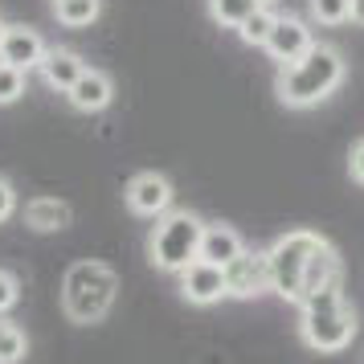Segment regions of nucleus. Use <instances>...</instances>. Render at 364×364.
I'll return each mask as SVG.
<instances>
[{
  "mask_svg": "<svg viewBox=\"0 0 364 364\" xmlns=\"http://www.w3.org/2000/svg\"><path fill=\"white\" fill-rule=\"evenodd\" d=\"M340 82H344V53L336 50V46H328V41H315L299 62L279 66L274 95H279L282 107L307 111V107L328 102L340 90Z\"/></svg>",
  "mask_w": 364,
  "mask_h": 364,
  "instance_id": "f257e3e1",
  "label": "nucleus"
},
{
  "mask_svg": "<svg viewBox=\"0 0 364 364\" xmlns=\"http://www.w3.org/2000/svg\"><path fill=\"white\" fill-rule=\"evenodd\" d=\"M299 331L311 352H344L356 340V311L344 299V274L323 282L319 291L299 303Z\"/></svg>",
  "mask_w": 364,
  "mask_h": 364,
  "instance_id": "f03ea898",
  "label": "nucleus"
},
{
  "mask_svg": "<svg viewBox=\"0 0 364 364\" xmlns=\"http://www.w3.org/2000/svg\"><path fill=\"white\" fill-rule=\"evenodd\" d=\"M119 295V274L99 258H82L62 274V311L70 323H102Z\"/></svg>",
  "mask_w": 364,
  "mask_h": 364,
  "instance_id": "7ed1b4c3",
  "label": "nucleus"
},
{
  "mask_svg": "<svg viewBox=\"0 0 364 364\" xmlns=\"http://www.w3.org/2000/svg\"><path fill=\"white\" fill-rule=\"evenodd\" d=\"M200 233H205V221L193 209H168V213H160L148 233L151 266L164 270V274H181L184 266H193L200 258Z\"/></svg>",
  "mask_w": 364,
  "mask_h": 364,
  "instance_id": "20e7f679",
  "label": "nucleus"
},
{
  "mask_svg": "<svg viewBox=\"0 0 364 364\" xmlns=\"http://www.w3.org/2000/svg\"><path fill=\"white\" fill-rule=\"evenodd\" d=\"M319 242H323V233L291 230L266 250V258H270V291L279 299L295 303V307L303 303V274H307V262H311Z\"/></svg>",
  "mask_w": 364,
  "mask_h": 364,
  "instance_id": "39448f33",
  "label": "nucleus"
},
{
  "mask_svg": "<svg viewBox=\"0 0 364 364\" xmlns=\"http://www.w3.org/2000/svg\"><path fill=\"white\" fill-rule=\"evenodd\" d=\"M127 209H132L135 217H156L168 213L172 209V200H176V188H172V181H168L164 172H135L132 181H127Z\"/></svg>",
  "mask_w": 364,
  "mask_h": 364,
  "instance_id": "423d86ee",
  "label": "nucleus"
},
{
  "mask_svg": "<svg viewBox=\"0 0 364 364\" xmlns=\"http://www.w3.org/2000/svg\"><path fill=\"white\" fill-rule=\"evenodd\" d=\"M181 295L184 303H193V307H213L221 299H230V279H225V266H213L197 258L193 266H184L181 270Z\"/></svg>",
  "mask_w": 364,
  "mask_h": 364,
  "instance_id": "0eeeda50",
  "label": "nucleus"
},
{
  "mask_svg": "<svg viewBox=\"0 0 364 364\" xmlns=\"http://www.w3.org/2000/svg\"><path fill=\"white\" fill-rule=\"evenodd\" d=\"M315 46V37H311V25L303 17H279L274 21V29H270V37H266V46L262 50L279 62V66H287V62H299L303 53Z\"/></svg>",
  "mask_w": 364,
  "mask_h": 364,
  "instance_id": "6e6552de",
  "label": "nucleus"
},
{
  "mask_svg": "<svg viewBox=\"0 0 364 364\" xmlns=\"http://www.w3.org/2000/svg\"><path fill=\"white\" fill-rule=\"evenodd\" d=\"M225 279H230V295L233 299H254V295H266L270 291V258H266V250L258 254H242V258H233L225 266Z\"/></svg>",
  "mask_w": 364,
  "mask_h": 364,
  "instance_id": "1a4fd4ad",
  "label": "nucleus"
},
{
  "mask_svg": "<svg viewBox=\"0 0 364 364\" xmlns=\"http://www.w3.org/2000/svg\"><path fill=\"white\" fill-rule=\"evenodd\" d=\"M66 99H70L74 111H82V115H99V111H107L111 99H115V82H111V74L86 66L82 74H78V82L66 90Z\"/></svg>",
  "mask_w": 364,
  "mask_h": 364,
  "instance_id": "9d476101",
  "label": "nucleus"
},
{
  "mask_svg": "<svg viewBox=\"0 0 364 364\" xmlns=\"http://www.w3.org/2000/svg\"><path fill=\"white\" fill-rule=\"evenodd\" d=\"M41 58H46V41H41L37 29H29V25H9V29H4L0 62H9V66H17V70L29 74V70L41 66Z\"/></svg>",
  "mask_w": 364,
  "mask_h": 364,
  "instance_id": "9b49d317",
  "label": "nucleus"
},
{
  "mask_svg": "<svg viewBox=\"0 0 364 364\" xmlns=\"http://www.w3.org/2000/svg\"><path fill=\"white\" fill-rule=\"evenodd\" d=\"M246 254V237L233 230V225H221V221H205V233H200V258L213 266H230L233 258Z\"/></svg>",
  "mask_w": 364,
  "mask_h": 364,
  "instance_id": "f8f14e48",
  "label": "nucleus"
},
{
  "mask_svg": "<svg viewBox=\"0 0 364 364\" xmlns=\"http://www.w3.org/2000/svg\"><path fill=\"white\" fill-rule=\"evenodd\" d=\"M37 70H41V78H46L50 90H62V95H66L70 86L78 82V74L86 70V62L74 50L58 46V50H46V58H41V66H37Z\"/></svg>",
  "mask_w": 364,
  "mask_h": 364,
  "instance_id": "ddd939ff",
  "label": "nucleus"
},
{
  "mask_svg": "<svg viewBox=\"0 0 364 364\" xmlns=\"http://www.w3.org/2000/svg\"><path fill=\"white\" fill-rule=\"evenodd\" d=\"M25 225L37 233H58L74 225V209L58 197H33L25 205Z\"/></svg>",
  "mask_w": 364,
  "mask_h": 364,
  "instance_id": "4468645a",
  "label": "nucleus"
},
{
  "mask_svg": "<svg viewBox=\"0 0 364 364\" xmlns=\"http://www.w3.org/2000/svg\"><path fill=\"white\" fill-rule=\"evenodd\" d=\"M344 274V262H340V250L331 246L328 237L315 246V254H311V262H307V274H303V299L311 295V291H319L323 282H331V279H340Z\"/></svg>",
  "mask_w": 364,
  "mask_h": 364,
  "instance_id": "2eb2a0df",
  "label": "nucleus"
},
{
  "mask_svg": "<svg viewBox=\"0 0 364 364\" xmlns=\"http://www.w3.org/2000/svg\"><path fill=\"white\" fill-rule=\"evenodd\" d=\"M99 13H102V0H53V17L66 29H86V25L99 21Z\"/></svg>",
  "mask_w": 364,
  "mask_h": 364,
  "instance_id": "dca6fc26",
  "label": "nucleus"
},
{
  "mask_svg": "<svg viewBox=\"0 0 364 364\" xmlns=\"http://www.w3.org/2000/svg\"><path fill=\"white\" fill-rule=\"evenodd\" d=\"M274 21H279V13H274L270 4H258V9L237 25V37H242L246 46H254V50H262L266 37H270V29H274Z\"/></svg>",
  "mask_w": 364,
  "mask_h": 364,
  "instance_id": "f3484780",
  "label": "nucleus"
},
{
  "mask_svg": "<svg viewBox=\"0 0 364 364\" xmlns=\"http://www.w3.org/2000/svg\"><path fill=\"white\" fill-rule=\"evenodd\" d=\"M29 356V336L13 319H0V364H21Z\"/></svg>",
  "mask_w": 364,
  "mask_h": 364,
  "instance_id": "a211bd4d",
  "label": "nucleus"
},
{
  "mask_svg": "<svg viewBox=\"0 0 364 364\" xmlns=\"http://www.w3.org/2000/svg\"><path fill=\"white\" fill-rule=\"evenodd\" d=\"M254 9H258V0H209V17H213L221 29H237Z\"/></svg>",
  "mask_w": 364,
  "mask_h": 364,
  "instance_id": "6ab92c4d",
  "label": "nucleus"
},
{
  "mask_svg": "<svg viewBox=\"0 0 364 364\" xmlns=\"http://www.w3.org/2000/svg\"><path fill=\"white\" fill-rule=\"evenodd\" d=\"M352 13V0H307V17L315 25H344Z\"/></svg>",
  "mask_w": 364,
  "mask_h": 364,
  "instance_id": "aec40b11",
  "label": "nucleus"
},
{
  "mask_svg": "<svg viewBox=\"0 0 364 364\" xmlns=\"http://www.w3.org/2000/svg\"><path fill=\"white\" fill-rule=\"evenodd\" d=\"M21 95H25V70L9 66V62H0V107L17 102Z\"/></svg>",
  "mask_w": 364,
  "mask_h": 364,
  "instance_id": "412c9836",
  "label": "nucleus"
},
{
  "mask_svg": "<svg viewBox=\"0 0 364 364\" xmlns=\"http://www.w3.org/2000/svg\"><path fill=\"white\" fill-rule=\"evenodd\" d=\"M17 299H21L17 274H13V270H0V315L13 311V307H17Z\"/></svg>",
  "mask_w": 364,
  "mask_h": 364,
  "instance_id": "4be33fe9",
  "label": "nucleus"
},
{
  "mask_svg": "<svg viewBox=\"0 0 364 364\" xmlns=\"http://www.w3.org/2000/svg\"><path fill=\"white\" fill-rule=\"evenodd\" d=\"M13 213H17V188H13L9 176H0V225H4Z\"/></svg>",
  "mask_w": 364,
  "mask_h": 364,
  "instance_id": "5701e85b",
  "label": "nucleus"
},
{
  "mask_svg": "<svg viewBox=\"0 0 364 364\" xmlns=\"http://www.w3.org/2000/svg\"><path fill=\"white\" fill-rule=\"evenodd\" d=\"M348 172H352V181L356 184H364V139H356L352 151H348Z\"/></svg>",
  "mask_w": 364,
  "mask_h": 364,
  "instance_id": "b1692460",
  "label": "nucleus"
},
{
  "mask_svg": "<svg viewBox=\"0 0 364 364\" xmlns=\"http://www.w3.org/2000/svg\"><path fill=\"white\" fill-rule=\"evenodd\" d=\"M348 21H352L356 29H364V0H352V13H348Z\"/></svg>",
  "mask_w": 364,
  "mask_h": 364,
  "instance_id": "393cba45",
  "label": "nucleus"
},
{
  "mask_svg": "<svg viewBox=\"0 0 364 364\" xmlns=\"http://www.w3.org/2000/svg\"><path fill=\"white\" fill-rule=\"evenodd\" d=\"M4 29H9V21L0 17V41H4Z\"/></svg>",
  "mask_w": 364,
  "mask_h": 364,
  "instance_id": "a878e982",
  "label": "nucleus"
},
{
  "mask_svg": "<svg viewBox=\"0 0 364 364\" xmlns=\"http://www.w3.org/2000/svg\"><path fill=\"white\" fill-rule=\"evenodd\" d=\"M258 4H270V9H274V0H258Z\"/></svg>",
  "mask_w": 364,
  "mask_h": 364,
  "instance_id": "bb28decb",
  "label": "nucleus"
}]
</instances>
